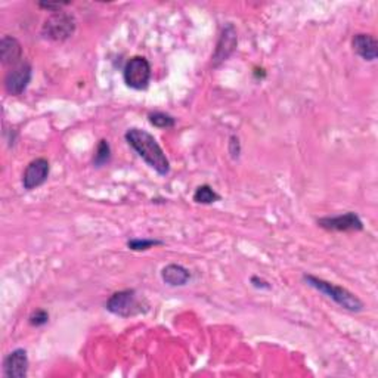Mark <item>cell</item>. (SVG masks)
Listing matches in <instances>:
<instances>
[{
    "label": "cell",
    "mask_w": 378,
    "mask_h": 378,
    "mask_svg": "<svg viewBox=\"0 0 378 378\" xmlns=\"http://www.w3.org/2000/svg\"><path fill=\"white\" fill-rule=\"evenodd\" d=\"M128 145L150 166L157 174L167 176L170 173V161L161 148L158 140L148 130L132 128L124 133Z\"/></svg>",
    "instance_id": "obj_1"
},
{
    "label": "cell",
    "mask_w": 378,
    "mask_h": 378,
    "mask_svg": "<svg viewBox=\"0 0 378 378\" xmlns=\"http://www.w3.org/2000/svg\"><path fill=\"white\" fill-rule=\"evenodd\" d=\"M301 279L306 285L313 288V290L323 294L327 299H330L331 301L338 304L340 308H343L345 311H348L350 313H361L365 309L364 301L345 287L337 285L334 282H330L327 279L319 278V277L312 275V274H303Z\"/></svg>",
    "instance_id": "obj_2"
},
{
    "label": "cell",
    "mask_w": 378,
    "mask_h": 378,
    "mask_svg": "<svg viewBox=\"0 0 378 378\" xmlns=\"http://www.w3.org/2000/svg\"><path fill=\"white\" fill-rule=\"evenodd\" d=\"M105 309L118 316V318H130L140 313H147L150 311V303L145 299H140L135 288H126L113 293L105 301Z\"/></svg>",
    "instance_id": "obj_3"
},
{
    "label": "cell",
    "mask_w": 378,
    "mask_h": 378,
    "mask_svg": "<svg viewBox=\"0 0 378 378\" xmlns=\"http://www.w3.org/2000/svg\"><path fill=\"white\" fill-rule=\"evenodd\" d=\"M76 28H77L76 16L61 11L50 13L46 18L45 24L42 26V35L46 40L62 43L73 38Z\"/></svg>",
    "instance_id": "obj_4"
},
{
    "label": "cell",
    "mask_w": 378,
    "mask_h": 378,
    "mask_svg": "<svg viewBox=\"0 0 378 378\" xmlns=\"http://www.w3.org/2000/svg\"><path fill=\"white\" fill-rule=\"evenodd\" d=\"M152 68L145 57H132L123 68L124 84L133 91H147L151 83Z\"/></svg>",
    "instance_id": "obj_5"
},
{
    "label": "cell",
    "mask_w": 378,
    "mask_h": 378,
    "mask_svg": "<svg viewBox=\"0 0 378 378\" xmlns=\"http://www.w3.org/2000/svg\"><path fill=\"white\" fill-rule=\"evenodd\" d=\"M316 225L327 232H362L365 229L362 219L355 211L323 216L316 221Z\"/></svg>",
    "instance_id": "obj_6"
},
{
    "label": "cell",
    "mask_w": 378,
    "mask_h": 378,
    "mask_svg": "<svg viewBox=\"0 0 378 378\" xmlns=\"http://www.w3.org/2000/svg\"><path fill=\"white\" fill-rule=\"evenodd\" d=\"M238 48V33L237 28L233 27V24L228 23L223 26L218 43H216L214 52L211 55V67L219 68L222 64H225L233 53H235Z\"/></svg>",
    "instance_id": "obj_7"
},
{
    "label": "cell",
    "mask_w": 378,
    "mask_h": 378,
    "mask_svg": "<svg viewBox=\"0 0 378 378\" xmlns=\"http://www.w3.org/2000/svg\"><path fill=\"white\" fill-rule=\"evenodd\" d=\"M33 79V65L28 61H21L12 67L4 80L5 91L11 96H20L23 95L27 87L30 86Z\"/></svg>",
    "instance_id": "obj_8"
},
{
    "label": "cell",
    "mask_w": 378,
    "mask_h": 378,
    "mask_svg": "<svg viewBox=\"0 0 378 378\" xmlns=\"http://www.w3.org/2000/svg\"><path fill=\"white\" fill-rule=\"evenodd\" d=\"M50 174V163L48 158L39 157L31 160L23 173V188L26 191H34L46 184Z\"/></svg>",
    "instance_id": "obj_9"
},
{
    "label": "cell",
    "mask_w": 378,
    "mask_h": 378,
    "mask_svg": "<svg viewBox=\"0 0 378 378\" xmlns=\"http://www.w3.org/2000/svg\"><path fill=\"white\" fill-rule=\"evenodd\" d=\"M2 369L5 378H26L30 369L28 352L23 348L9 352L4 359Z\"/></svg>",
    "instance_id": "obj_10"
},
{
    "label": "cell",
    "mask_w": 378,
    "mask_h": 378,
    "mask_svg": "<svg viewBox=\"0 0 378 378\" xmlns=\"http://www.w3.org/2000/svg\"><path fill=\"white\" fill-rule=\"evenodd\" d=\"M352 49L365 62H374L378 58V42L372 34L356 33L352 38Z\"/></svg>",
    "instance_id": "obj_11"
},
{
    "label": "cell",
    "mask_w": 378,
    "mask_h": 378,
    "mask_svg": "<svg viewBox=\"0 0 378 378\" xmlns=\"http://www.w3.org/2000/svg\"><path fill=\"white\" fill-rule=\"evenodd\" d=\"M0 61L5 67H15L23 60V45L13 35H4L0 39Z\"/></svg>",
    "instance_id": "obj_12"
},
{
    "label": "cell",
    "mask_w": 378,
    "mask_h": 378,
    "mask_svg": "<svg viewBox=\"0 0 378 378\" xmlns=\"http://www.w3.org/2000/svg\"><path fill=\"white\" fill-rule=\"evenodd\" d=\"M161 279L169 287H185L192 279V274L182 265L169 263L161 269Z\"/></svg>",
    "instance_id": "obj_13"
},
{
    "label": "cell",
    "mask_w": 378,
    "mask_h": 378,
    "mask_svg": "<svg viewBox=\"0 0 378 378\" xmlns=\"http://www.w3.org/2000/svg\"><path fill=\"white\" fill-rule=\"evenodd\" d=\"M192 200L196 204L211 206L214 203L221 201L222 196H221V194L216 192V189L213 187H210L209 184H204V185H200L195 189V192L192 195Z\"/></svg>",
    "instance_id": "obj_14"
},
{
    "label": "cell",
    "mask_w": 378,
    "mask_h": 378,
    "mask_svg": "<svg viewBox=\"0 0 378 378\" xmlns=\"http://www.w3.org/2000/svg\"><path fill=\"white\" fill-rule=\"evenodd\" d=\"M111 158H113V150H111L110 142H108L106 139H99L95 154H94V160H92L94 166L96 169L105 167L111 163Z\"/></svg>",
    "instance_id": "obj_15"
},
{
    "label": "cell",
    "mask_w": 378,
    "mask_h": 378,
    "mask_svg": "<svg viewBox=\"0 0 378 378\" xmlns=\"http://www.w3.org/2000/svg\"><path fill=\"white\" fill-rule=\"evenodd\" d=\"M148 121L157 129H173L177 120L165 111H151L148 114Z\"/></svg>",
    "instance_id": "obj_16"
},
{
    "label": "cell",
    "mask_w": 378,
    "mask_h": 378,
    "mask_svg": "<svg viewBox=\"0 0 378 378\" xmlns=\"http://www.w3.org/2000/svg\"><path fill=\"white\" fill-rule=\"evenodd\" d=\"M160 245H165V241L157 238H130L128 241V248L132 251H148Z\"/></svg>",
    "instance_id": "obj_17"
},
{
    "label": "cell",
    "mask_w": 378,
    "mask_h": 378,
    "mask_svg": "<svg viewBox=\"0 0 378 378\" xmlns=\"http://www.w3.org/2000/svg\"><path fill=\"white\" fill-rule=\"evenodd\" d=\"M48 322H49V312L45 309H35L28 316V323L34 328L45 327Z\"/></svg>",
    "instance_id": "obj_18"
},
{
    "label": "cell",
    "mask_w": 378,
    "mask_h": 378,
    "mask_svg": "<svg viewBox=\"0 0 378 378\" xmlns=\"http://www.w3.org/2000/svg\"><path fill=\"white\" fill-rule=\"evenodd\" d=\"M241 151H243V147H241L240 138L237 135H230L229 140H228V152H229L230 158L238 160L241 157Z\"/></svg>",
    "instance_id": "obj_19"
},
{
    "label": "cell",
    "mask_w": 378,
    "mask_h": 378,
    "mask_svg": "<svg viewBox=\"0 0 378 378\" xmlns=\"http://www.w3.org/2000/svg\"><path fill=\"white\" fill-rule=\"evenodd\" d=\"M250 284H251V287L256 288V290H260V291H271L272 290V284L259 275L251 277Z\"/></svg>",
    "instance_id": "obj_20"
},
{
    "label": "cell",
    "mask_w": 378,
    "mask_h": 378,
    "mask_svg": "<svg viewBox=\"0 0 378 378\" xmlns=\"http://www.w3.org/2000/svg\"><path fill=\"white\" fill-rule=\"evenodd\" d=\"M71 5V2H39L38 6L43 11H48V12H52V13H55V12H61L62 8Z\"/></svg>",
    "instance_id": "obj_21"
}]
</instances>
